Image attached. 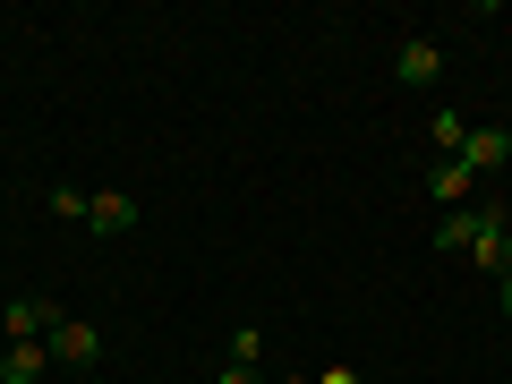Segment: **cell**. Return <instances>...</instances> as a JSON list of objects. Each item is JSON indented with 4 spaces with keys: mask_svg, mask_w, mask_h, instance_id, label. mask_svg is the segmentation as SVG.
<instances>
[{
    "mask_svg": "<svg viewBox=\"0 0 512 384\" xmlns=\"http://www.w3.org/2000/svg\"><path fill=\"white\" fill-rule=\"evenodd\" d=\"M43 367H52V350H43V342H9V359H0V384H35Z\"/></svg>",
    "mask_w": 512,
    "mask_h": 384,
    "instance_id": "cell-6",
    "label": "cell"
},
{
    "mask_svg": "<svg viewBox=\"0 0 512 384\" xmlns=\"http://www.w3.org/2000/svg\"><path fill=\"white\" fill-rule=\"evenodd\" d=\"M504 316H512V274H504Z\"/></svg>",
    "mask_w": 512,
    "mask_h": 384,
    "instance_id": "cell-13",
    "label": "cell"
},
{
    "mask_svg": "<svg viewBox=\"0 0 512 384\" xmlns=\"http://www.w3.org/2000/svg\"><path fill=\"white\" fill-rule=\"evenodd\" d=\"M461 137H470V120H461V111H436V146L461 154Z\"/></svg>",
    "mask_w": 512,
    "mask_h": 384,
    "instance_id": "cell-9",
    "label": "cell"
},
{
    "mask_svg": "<svg viewBox=\"0 0 512 384\" xmlns=\"http://www.w3.org/2000/svg\"><path fill=\"white\" fill-rule=\"evenodd\" d=\"M86 384H111V376H86Z\"/></svg>",
    "mask_w": 512,
    "mask_h": 384,
    "instance_id": "cell-14",
    "label": "cell"
},
{
    "mask_svg": "<svg viewBox=\"0 0 512 384\" xmlns=\"http://www.w3.org/2000/svg\"><path fill=\"white\" fill-rule=\"evenodd\" d=\"M393 77H402V86H436V77H444V43L436 35H410L402 52H393Z\"/></svg>",
    "mask_w": 512,
    "mask_h": 384,
    "instance_id": "cell-2",
    "label": "cell"
},
{
    "mask_svg": "<svg viewBox=\"0 0 512 384\" xmlns=\"http://www.w3.org/2000/svg\"><path fill=\"white\" fill-rule=\"evenodd\" d=\"M470 239H478V205H461V214H444V222H436V248H444V256H461Z\"/></svg>",
    "mask_w": 512,
    "mask_h": 384,
    "instance_id": "cell-7",
    "label": "cell"
},
{
    "mask_svg": "<svg viewBox=\"0 0 512 384\" xmlns=\"http://www.w3.org/2000/svg\"><path fill=\"white\" fill-rule=\"evenodd\" d=\"M470 180H478L470 163H436V180H427V188H436V205H453V214H461V197H470Z\"/></svg>",
    "mask_w": 512,
    "mask_h": 384,
    "instance_id": "cell-8",
    "label": "cell"
},
{
    "mask_svg": "<svg viewBox=\"0 0 512 384\" xmlns=\"http://www.w3.org/2000/svg\"><path fill=\"white\" fill-rule=\"evenodd\" d=\"M0 325H9V342H52L60 308H52V299H9V308H0Z\"/></svg>",
    "mask_w": 512,
    "mask_h": 384,
    "instance_id": "cell-3",
    "label": "cell"
},
{
    "mask_svg": "<svg viewBox=\"0 0 512 384\" xmlns=\"http://www.w3.org/2000/svg\"><path fill=\"white\" fill-rule=\"evenodd\" d=\"M52 359L60 367H94V359H103V333H94L86 316H60V325H52Z\"/></svg>",
    "mask_w": 512,
    "mask_h": 384,
    "instance_id": "cell-1",
    "label": "cell"
},
{
    "mask_svg": "<svg viewBox=\"0 0 512 384\" xmlns=\"http://www.w3.org/2000/svg\"><path fill=\"white\" fill-rule=\"evenodd\" d=\"M256 350H265V333H256V325H239V333H231V359H239V367H256Z\"/></svg>",
    "mask_w": 512,
    "mask_h": 384,
    "instance_id": "cell-10",
    "label": "cell"
},
{
    "mask_svg": "<svg viewBox=\"0 0 512 384\" xmlns=\"http://www.w3.org/2000/svg\"><path fill=\"white\" fill-rule=\"evenodd\" d=\"M86 222L94 231H137V197L128 188H103V197H86Z\"/></svg>",
    "mask_w": 512,
    "mask_h": 384,
    "instance_id": "cell-5",
    "label": "cell"
},
{
    "mask_svg": "<svg viewBox=\"0 0 512 384\" xmlns=\"http://www.w3.org/2000/svg\"><path fill=\"white\" fill-rule=\"evenodd\" d=\"M325 384H359V376H350V367H325Z\"/></svg>",
    "mask_w": 512,
    "mask_h": 384,
    "instance_id": "cell-12",
    "label": "cell"
},
{
    "mask_svg": "<svg viewBox=\"0 0 512 384\" xmlns=\"http://www.w3.org/2000/svg\"><path fill=\"white\" fill-rule=\"evenodd\" d=\"M291 384H308V376H291Z\"/></svg>",
    "mask_w": 512,
    "mask_h": 384,
    "instance_id": "cell-15",
    "label": "cell"
},
{
    "mask_svg": "<svg viewBox=\"0 0 512 384\" xmlns=\"http://www.w3.org/2000/svg\"><path fill=\"white\" fill-rule=\"evenodd\" d=\"M461 163H470L478 180L504 171V163H512V128H470V137H461Z\"/></svg>",
    "mask_w": 512,
    "mask_h": 384,
    "instance_id": "cell-4",
    "label": "cell"
},
{
    "mask_svg": "<svg viewBox=\"0 0 512 384\" xmlns=\"http://www.w3.org/2000/svg\"><path fill=\"white\" fill-rule=\"evenodd\" d=\"M214 384H256V376H248V367H222V376H214Z\"/></svg>",
    "mask_w": 512,
    "mask_h": 384,
    "instance_id": "cell-11",
    "label": "cell"
}]
</instances>
